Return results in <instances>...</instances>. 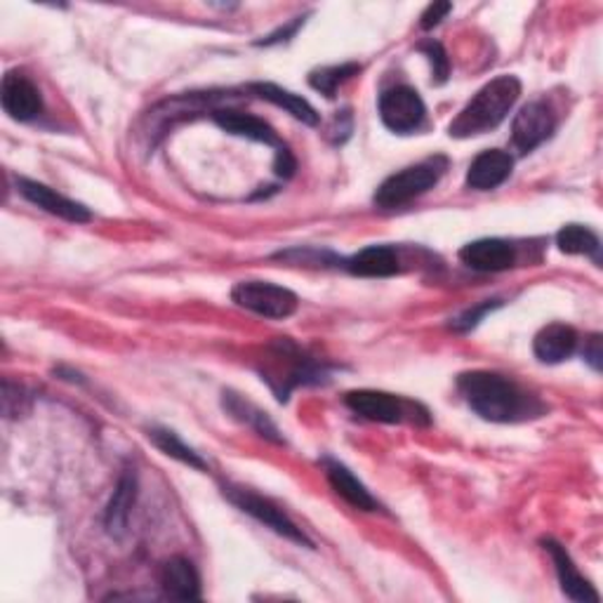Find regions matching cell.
Here are the masks:
<instances>
[{"label": "cell", "mask_w": 603, "mask_h": 603, "mask_svg": "<svg viewBox=\"0 0 603 603\" xmlns=\"http://www.w3.org/2000/svg\"><path fill=\"white\" fill-rule=\"evenodd\" d=\"M457 392L467 406L485 422L516 424L544 415L538 396L526 392L521 384L491 370H471L457 378Z\"/></svg>", "instance_id": "obj_1"}, {"label": "cell", "mask_w": 603, "mask_h": 603, "mask_svg": "<svg viewBox=\"0 0 603 603\" xmlns=\"http://www.w3.org/2000/svg\"><path fill=\"white\" fill-rule=\"evenodd\" d=\"M521 97V81L516 76H497L473 95L465 109L448 125V135L455 139H469L495 131L509 116Z\"/></svg>", "instance_id": "obj_2"}, {"label": "cell", "mask_w": 603, "mask_h": 603, "mask_svg": "<svg viewBox=\"0 0 603 603\" xmlns=\"http://www.w3.org/2000/svg\"><path fill=\"white\" fill-rule=\"evenodd\" d=\"M448 170V158L434 153L424 158V161L408 165L401 172H394V175L386 177L376 192V206L382 210H396L408 206L410 200L420 198L429 189L441 182V177L446 175Z\"/></svg>", "instance_id": "obj_3"}, {"label": "cell", "mask_w": 603, "mask_h": 603, "mask_svg": "<svg viewBox=\"0 0 603 603\" xmlns=\"http://www.w3.org/2000/svg\"><path fill=\"white\" fill-rule=\"evenodd\" d=\"M344 404L364 420L382 424H429V413L424 406L380 390H354L344 394Z\"/></svg>", "instance_id": "obj_4"}, {"label": "cell", "mask_w": 603, "mask_h": 603, "mask_svg": "<svg viewBox=\"0 0 603 603\" xmlns=\"http://www.w3.org/2000/svg\"><path fill=\"white\" fill-rule=\"evenodd\" d=\"M212 121L218 123L222 131L232 133L236 137H246L253 141H260V145H267L274 149V172L283 180H291L295 175V158L291 149L283 145V139L274 133V127L264 123L262 119L253 116V113H243L236 109H214L212 111Z\"/></svg>", "instance_id": "obj_5"}, {"label": "cell", "mask_w": 603, "mask_h": 603, "mask_svg": "<svg viewBox=\"0 0 603 603\" xmlns=\"http://www.w3.org/2000/svg\"><path fill=\"white\" fill-rule=\"evenodd\" d=\"M222 491H224V497L232 502L234 507H238L243 514H248V516H253V519L264 524L281 538L293 540V542L302 544V547H313L311 540L302 533V528H297L295 521L288 519V514H285L281 507H276L271 500L257 495L255 491H250V488L232 485V483H226Z\"/></svg>", "instance_id": "obj_6"}, {"label": "cell", "mask_w": 603, "mask_h": 603, "mask_svg": "<svg viewBox=\"0 0 603 603\" xmlns=\"http://www.w3.org/2000/svg\"><path fill=\"white\" fill-rule=\"evenodd\" d=\"M232 299L241 309L276 321L288 319L299 307V299L293 291L271 281H241L234 285Z\"/></svg>", "instance_id": "obj_7"}, {"label": "cell", "mask_w": 603, "mask_h": 603, "mask_svg": "<svg viewBox=\"0 0 603 603\" xmlns=\"http://www.w3.org/2000/svg\"><path fill=\"white\" fill-rule=\"evenodd\" d=\"M380 119L396 135H408L420 131L427 119V107L418 90L408 85H396V88L384 90L380 95Z\"/></svg>", "instance_id": "obj_8"}, {"label": "cell", "mask_w": 603, "mask_h": 603, "mask_svg": "<svg viewBox=\"0 0 603 603\" xmlns=\"http://www.w3.org/2000/svg\"><path fill=\"white\" fill-rule=\"evenodd\" d=\"M556 121L552 109L544 102H528L514 116L512 123V145L519 153L536 151L554 133Z\"/></svg>", "instance_id": "obj_9"}, {"label": "cell", "mask_w": 603, "mask_h": 603, "mask_svg": "<svg viewBox=\"0 0 603 603\" xmlns=\"http://www.w3.org/2000/svg\"><path fill=\"white\" fill-rule=\"evenodd\" d=\"M0 102L12 121L28 123L42 113V95L36 83L20 74V71H8L3 85H0Z\"/></svg>", "instance_id": "obj_10"}, {"label": "cell", "mask_w": 603, "mask_h": 603, "mask_svg": "<svg viewBox=\"0 0 603 603\" xmlns=\"http://www.w3.org/2000/svg\"><path fill=\"white\" fill-rule=\"evenodd\" d=\"M17 189L28 200V204H34L40 210L54 214V218H62L66 222H74V224H85V222L93 220V212L85 208L83 204H78V200H71L62 194H57L54 189H50V186H46V184L20 177Z\"/></svg>", "instance_id": "obj_11"}, {"label": "cell", "mask_w": 603, "mask_h": 603, "mask_svg": "<svg viewBox=\"0 0 603 603\" xmlns=\"http://www.w3.org/2000/svg\"><path fill=\"white\" fill-rule=\"evenodd\" d=\"M459 260L473 271L495 274V271H507L514 267L516 248L505 238H479L459 250Z\"/></svg>", "instance_id": "obj_12"}, {"label": "cell", "mask_w": 603, "mask_h": 603, "mask_svg": "<svg viewBox=\"0 0 603 603\" xmlns=\"http://www.w3.org/2000/svg\"><path fill=\"white\" fill-rule=\"evenodd\" d=\"M542 544H544V552H547L552 556V564H554V570H556L558 584H562V592L570 601H578V603H590L592 601V603H596L599 601V592L580 576L578 566L573 564V558L566 552L564 544H558L552 538L542 540Z\"/></svg>", "instance_id": "obj_13"}, {"label": "cell", "mask_w": 603, "mask_h": 603, "mask_svg": "<svg viewBox=\"0 0 603 603\" xmlns=\"http://www.w3.org/2000/svg\"><path fill=\"white\" fill-rule=\"evenodd\" d=\"M514 170V156L502 149H488L473 158L467 170V186L477 192H491L505 184Z\"/></svg>", "instance_id": "obj_14"}, {"label": "cell", "mask_w": 603, "mask_h": 603, "mask_svg": "<svg viewBox=\"0 0 603 603\" xmlns=\"http://www.w3.org/2000/svg\"><path fill=\"white\" fill-rule=\"evenodd\" d=\"M321 465L325 469L328 483L333 485V491L344 502H349L352 507L361 509V512H378L380 509V502L372 497L368 488L354 477L349 467H344L342 463H337V459H330V457H323Z\"/></svg>", "instance_id": "obj_15"}, {"label": "cell", "mask_w": 603, "mask_h": 603, "mask_svg": "<svg viewBox=\"0 0 603 603\" xmlns=\"http://www.w3.org/2000/svg\"><path fill=\"white\" fill-rule=\"evenodd\" d=\"M135 500H137V473L135 469H125L104 512V528L111 538H123L127 533V524H131Z\"/></svg>", "instance_id": "obj_16"}, {"label": "cell", "mask_w": 603, "mask_h": 603, "mask_svg": "<svg viewBox=\"0 0 603 603\" xmlns=\"http://www.w3.org/2000/svg\"><path fill=\"white\" fill-rule=\"evenodd\" d=\"M578 349V333L573 325L550 323L533 340V352L540 364H562Z\"/></svg>", "instance_id": "obj_17"}, {"label": "cell", "mask_w": 603, "mask_h": 603, "mask_svg": "<svg viewBox=\"0 0 603 603\" xmlns=\"http://www.w3.org/2000/svg\"><path fill=\"white\" fill-rule=\"evenodd\" d=\"M161 587L165 596L180 601H196L200 599V576L196 566L184 556H172L161 566Z\"/></svg>", "instance_id": "obj_18"}, {"label": "cell", "mask_w": 603, "mask_h": 603, "mask_svg": "<svg viewBox=\"0 0 603 603\" xmlns=\"http://www.w3.org/2000/svg\"><path fill=\"white\" fill-rule=\"evenodd\" d=\"M344 269L361 279H390L398 274V255L390 246H368L344 260Z\"/></svg>", "instance_id": "obj_19"}, {"label": "cell", "mask_w": 603, "mask_h": 603, "mask_svg": "<svg viewBox=\"0 0 603 603\" xmlns=\"http://www.w3.org/2000/svg\"><path fill=\"white\" fill-rule=\"evenodd\" d=\"M250 93L255 97L267 99V102H271V104L279 107V109H285L299 123L319 125V113H316V109L307 102V99L302 97V95H295L291 90L281 88V85H276V83H253L250 85Z\"/></svg>", "instance_id": "obj_20"}, {"label": "cell", "mask_w": 603, "mask_h": 603, "mask_svg": "<svg viewBox=\"0 0 603 603\" xmlns=\"http://www.w3.org/2000/svg\"><path fill=\"white\" fill-rule=\"evenodd\" d=\"M224 408L229 410V415H232V418H236L243 424L253 427L255 432L260 434V436L274 441V443L283 441L279 427L274 422H271L269 415L264 410L257 408L255 404H250L248 398H243V396H238L234 392H224Z\"/></svg>", "instance_id": "obj_21"}, {"label": "cell", "mask_w": 603, "mask_h": 603, "mask_svg": "<svg viewBox=\"0 0 603 603\" xmlns=\"http://www.w3.org/2000/svg\"><path fill=\"white\" fill-rule=\"evenodd\" d=\"M147 436H149V441L153 443V446L158 451L165 453L172 459H177V463L192 467V469H198V471H206L208 469L206 459L200 457L194 448L186 446V443L175 432H170V429H165V427H151L149 432H147Z\"/></svg>", "instance_id": "obj_22"}, {"label": "cell", "mask_w": 603, "mask_h": 603, "mask_svg": "<svg viewBox=\"0 0 603 603\" xmlns=\"http://www.w3.org/2000/svg\"><path fill=\"white\" fill-rule=\"evenodd\" d=\"M556 246H558V250L566 253V255L594 257V262L599 264L601 241L590 226H582V224L562 226V229H558V234H556Z\"/></svg>", "instance_id": "obj_23"}, {"label": "cell", "mask_w": 603, "mask_h": 603, "mask_svg": "<svg viewBox=\"0 0 603 603\" xmlns=\"http://www.w3.org/2000/svg\"><path fill=\"white\" fill-rule=\"evenodd\" d=\"M361 74V64H335V66H321L309 74V85L316 90L325 95L328 99H333L340 90V85L352 81L354 76Z\"/></svg>", "instance_id": "obj_24"}, {"label": "cell", "mask_w": 603, "mask_h": 603, "mask_svg": "<svg viewBox=\"0 0 603 603\" xmlns=\"http://www.w3.org/2000/svg\"><path fill=\"white\" fill-rule=\"evenodd\" d=\"M418 50L427 57L429 66H432V81H434L436 85L446 83L448 76H451V60H448V52L443 50L441 42L434 40V38H429V40L420 42Z\"/></svg>", "instance_id": "obj_25"}, {"label": "cell", "mask_w": 603, "mask_h": 603, "mask_svg": "<svg viewBox=\"0 0 603 603\" xmlns=\"http://www.w3.org/2000/svg\"><path fill=\"white\" fill-rule=\"evenodd\" d=\"M500 305H502L500 299H485V302H481L479 307H473V309H467L465 313H459L457 319H453L451 325H453L455 330H459V333H469V330L477 328V325L485 319V316L491 313L493 309H497Z\"/></svg>", "instance_id": "obj_26"}, {"label": "cell", "mask_w": 603, "mask_h": 603, "mask_svg": "<svg viewBox=\"0 0 603 603\" xmlns=\"http://www.w3.org/2000/svg\"><path fill=\"white\" fill-rule=\"evenodd\" d=\"M352 135V111L344 109L337 111L333 125H330V137H333L335 145H342V141H347Z\"/></svg>", "instance_id": "obj_27"}, {"label": "cell", "mask_w": 603, "mask_h": 603, "mask_svg": "<svg viewBox=\"0 0 603 603\" xmlns=\"http://www.w3.org/2000/svg\"><path fill=\"white\" fill-rule=\"evenodd\" d=\"M448 12H453V5L451 3H432L420 17V26L424 28V32H432L434 26H439L443 20L448 17Z\"/></svg>", "instance_id": "obj_28"}, {"label": "cell", "mask_w": 603, "mask_h": 603, "mask_svg": "<svg viewBox=\"0 0 603 603\" xmlns=\"http://www.w3.org/2000/svg\"><path fill=\"white\" fill-rule=\"evenodd\" d=\"M302 24H305V17H297L295 22H291L288 26H283V28H279V32L276 34H271V36H267L264 40H260V42H257V46H276V42H283V40H291L295 34H297V28L302 26Z\"/></svg>", "instance_id": "obj_29"}, {"label": "cell", "mask_w": 603, "mask_h": 603, "mask_svg": "<svg viewBox=\"0 0 603 603\" xmlns=\"http://www.w3.org/2000/svg\"><path fill=\"white\" fill-rule=\"evenodd\" d=\"M584 358H587V361H590V366L594 370H601V337L599 335H592L590 340H587Z\"/></svg>", "instance_id": "obj_30"}]
</instances>
